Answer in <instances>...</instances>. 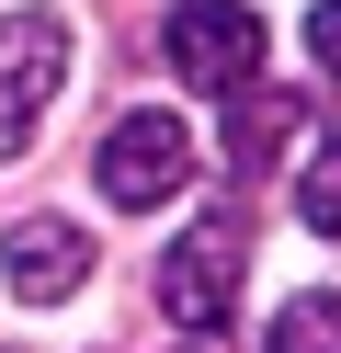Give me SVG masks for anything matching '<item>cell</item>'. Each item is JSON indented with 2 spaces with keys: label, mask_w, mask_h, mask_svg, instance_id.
Returning <instances> with one entry per match:
<instances>
[{
  "label": "cell",
  "mask_w": 341,
  "mask_h": 353,
  "mask_svg": "<svg viewBox=\"0 0 341 353\" xmlns=\"http://www.w3.org/2000/svg\"><path fill=\"white\" fill-rule=\"evenodd\" d=\"M159 57L182 69V92H227L239 103L262 80V12L250 0H182L171 23H159Z\"/></svg>",
  "instance_id": "cell-1"
},
{
  "label": "cell",
  "mask_w": 341,
  "mask_h": 353,
  "mask_svg": "<svg viewBox=\"0 0 341 353\" xmlns=\"http://www.w3.org/2000/svg\"><path fill=\"white\" fill-rule=\"evenodd\" d=\"M91 183H103V205H125V216L171 205V194L194 183V125H182V114H159V103H136V114H125V125L103 137Z\"/></svg>",
  "instance_id": "cell-2"
},
{
  "label": "cell",
  "mask_w": 341,
  "mask_h": 353,
  "mask_svg": "<svg viewBox=\"0 0 341 353\" xmlns=\"http://www.w3.org/2000/svg\"><path fill=\"white\" fill-rule=\"evenodd\" d=\"M239 274H250V228H239V216L182 228V251H159V319H182V330H227Z\"/></svg>",
  "instance_id": "cell-3"
},
{
  "label": "cell",
  "mask_w": 341,
  "mask_h": 353,
  "mask_svg": "<svg viewBox=\"0 0 341 353\" xmlns=\"http://www.w3.org/2000/svg\"><path fill=\"white\" fill-rule=\"evenodd\" d=\"M68 92V23L57 12H12L0 23V160H23L45 103Z\"/></svg>",
  "instance_id": "cell-4"
},
{
  "label": "cell",
  "mask_w": 341,
  "mask_h": 353,
  "mask_svg": "<svg viewBox=\"0 0 341 353\" xmlns=\"http://www.w3.org/2000/svg\"><path fill=\"white\" fill-rule=\"evenodd\" d=\"M0 285H12L23 307H57L91 285V228H68V216H23L12 239H0Z\"/></svg>",
  "instance_id": "cell-5"
},
{
  "label": "cell",
  "mask_w": 341,
  "mask_h": 353,
  "mask_svg": "<svg viewBox=\"0 0 341 353\" xmlns=\"http://www.w3.org/2000/svg\"><path fill=\"white\" fill-rule=\"evenodd\" d=\"M285 137H296V92H262V80H250L239 114H227V171H239V183H250V171H273V148H285Z\"/></svg>",
  "instance_id": "cell-6"
},
{
  "label": "cell",
  "mask_w": 341,
  "mask_h": 353,
  "mask_svg": "<svg viewBox=\"0 0 341 353\" xmlns=\"http://www.w3.org/2000/svg\"><path fill=\"white\" fill-rule=\"evenodd\" d=\"M262 353H341V296L318 285V296H285L262 330Z\"/></svg>",
  "instance_id": "cell-7"
},
{
  "label": "cell",
  "mask_w": 341,
  "mask_h": 353,
  "mask_svg": "<svg viewBox=\"0 0 341 353\" xmlns=\"http://www.w3.org/2000/svg\"><path fill=\"white\" fill-rule=\"evenodd\" d=\"M296 216H307L318 239H341V137L307 148V171H296Z\"/></svg>",
  "instance_id": "cell-8"
},
{
  "label": "cell",
  "mask_w": 341,
  "mask_h": 353,
  "mask_svg": "<svg viewBox=\"0 0 341 353\" xmlns=\"http://www.w3.org/2000/svg\"><path fill=\"white\" fill-rule=\"evenodd\" d=\"M307 57L341 80V0H318V12H307Z\"/></svg>",
  "instance_id": "cell-9"
}]
</instances>
